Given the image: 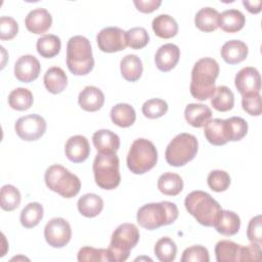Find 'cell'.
Instances as JSON below:
<instances>
[{
	"label": "cell",
	"instance_id": "obj_47",
	"mask_svg": "<svg viewBox=\"0 0 262 262\" xmlns=\"http://www.w3.org/2000/svg\"><path fill=\"white\" fill-rule=\"evenodd\" d=\"M247 237L252 243H262L261 215H257L250 220L247 228Z\"/></svg>",
	"mask_w": 262,
	"mask_h": 262
},
{
	"label": "cell",
	"instance_id": "obj_26",
	"mask_svg": "<svg viewBox=\"0 0 262 262\" xmlns=\"http://www.w3.org/2000/svg\"><path fill=\"white\" fill-rule=\"evenodd\" d=\"M122 77L129 82L139 80L143 72V66L140 57L135 54H127L120 62Z\"/></svg>",
	"mask_w": 262,
	"mask_h": 262
},
{
	"label": "cell",
	"instance_id": "obj_20",
	"mask_svg": "<svg viewBox=\"0 0 262 262\" xmlns=\"http://www.w3.org/2000/svg\"><path fill=\"white\" fill-rule=\"evenodd\" d=\"M248 46L241 40H230L223 44L220 53L223 60L229 64H236L248 56Z\"/></svg>",
	"mask_w": 262,
	"mask_h": 262
},
{
	"label": "cell",
	"instance_id": "obj_48",
	"mask_svg": "<svg viewBox=\"0 0 262 262\" xmlns=\"http://www.w3.org/2000/svg\"><path fill=\"white\" fill-rule=\"evenodd\" d=\"M261 255V247L258 243H252L241 248V261H258Z\"/></svg>",
	"mask_w": 262,
	"mask_h": 262
},
{
	"label": "cell",
	"instance_id": "obj_24",
	"mask_svg": "<svg viewBox=\"0 0 262 262\" xmlns=\"http://www.w3.org/2000/svg\"><path fill=\"white\" fill-rule=\"evenodd\" d=\"M44 85L46 89L52 94L62 92L68 85V76L59 67L49 68L44 75Z\"/></svg>",
	"mask_w": 262,
	"mask_h": 262
},
{
	"label": "cell",
	"instance_id": "obj_12",
	"mask_svg": "<svg viewBox=\"0 0 262 262\" xmlns=\"http://www.w3.org/2000/svg\"><path fill=\"white\" fill-rule=\"evenodd\" d=\"M98 48L106 53L122 51L127 47L126 32L118 27H106L96 36Z\"/></svg>",
	"mask_w": 262,
	"mask_h": 262
},
{
	"label": "cell",
	"instance_id": "obj_2",
	"mask_svg": "<svg viewBox=\"0 0 262 262\" xmlns=\"http://www.w3.org/2000/svg\"><path fill=\"white\" fill-rule=\"evenodd\" d=\"M186 211L204 226H214L222 211L219 203L208 192L203 190H193L189 192L185 200Z\"/></svg>",
	"mask_w": 262,
	"mask_h": 262
},
{
	"label": "cell",
	"instance_id": "obj_10",
	"mask_svg": "<svg viewBox=\"0 0 262 262\" xmlns=\"http://www.w3.org/2000/svg\"><path fill=\"white\" fill-rule=\"evenodd\" d=\"M46 121L37 114H30L20 117L14 124L17 136L26 141H34L42 137L46 131Z\"/></svg>",
	"mask_w": 262,
	"mask_h": 262
},
{
	"label": "cell",
	"instance_id": "obj_30",
	"mask_svg": "<svg viewBox=\"0 0 262 262\" xmlns=\"http://www.w3.org/2000/svg\"><path fill=\"white\" fill-rule=\"evenodd\" d=\"M111 119L114 124L119 127L127 128L134 124L136 113L133 106L128 103H118L111 110Z\"/></svg>",
	"mask_w": 262,
	"mask_h": 262
},
{
	"label": "cell",
	"instance_id": "obj_28",
	"mask_svg": "<svg viewBox=\"0 0 262 262\" xmlns=\"http://www.w3.org/2000/svg\"><path fill=\"white\" fill-rule=\"evenodd\" d=\"M77 207L84 217H96L103 209V200L96 193H86L78 200Z\"/></svg>",
	"mask_w": 262,
	"mask_h": 262
},
{
	"label": "cell",
	"instance_id": "obj_31",
	"mask_svg": "<svg viewBox=\"0 0 262 262\" xmlns=\"http://www.w3.org/2000/svg\"><path fill=\"white\" fill-rule=\"evenodd\" d=\"M219 12L212 7L201 8L194 16L195 27L203 32H213L218 28Z\"/></svg>",
	"mask_w": 262,
	"mask_h": 262
},
{
	"label": "cell",
	"instance_id": "obj_11",
	"mask_svg": "<svg viewBox=\"0 0 262 262\" xmlns=\"http://www.w3.org/2000/svg\"><path fill=\"white\" fill-rule=\"evenodd\" d=\"M44 237L47 244L53 248H62L69 244L72 237L70 223L61 217L50 219L44 228Z\"/></svg>",
	"mask_w": 262,
	"mask_h": 262
},
{
	"label": "cell",
	"instance_id": "obj_45",
	"mask_svg": "<svg viewBox=\"0 0 262 262\" xmlns=\"http://www.w3.org/2000/svg\"><path fill=\"white\" fill-rule=\"evenodd\" d=\"M242 106L251 116H260L262 112L260 93H249L243 95Z\"/></svg>",
	"mask_w": 262,
	"mask_h": 262
},
{
	"label": "cell",
	"instance_id": "obj_8",
	"mask_svg": "<svg viewBox=\"0 0 262 262\" xmlns=\"http://www.w3.org/2000/svg\"><path fill=\"white\" fill-rule=\"evenodd\" d=\"M119 158L116 152H98L93 161V174L95 183L102 189H115L121 182Z\"/></svg>",
	"mask_w": 262,
	"mask_h": 262
},
{
	"label": "cell",
	"instance_id": "obj_36",
	"mask_svg": "<svg viewBox=\"0 0 262 262\" xmlns=\"http://www.w3.org/2000/svg\"><path fill=\"white\" fill-rule=\"evenodd\" d=\"M34 101L32 92L23 87L13 89L8 95V104L11 108L15 111H26L29 110Z\"/></svg>",
	"mask_w": 262,
	"mask_h": 262
},
{
	"label": "cell",
	"instance_id": "obj_29",
	"mask_svg": "<svg viewBox=\"0 0 262 262\" xmlns=\"http://www.w3.org/2000/svg\"><path fill=\"white\" fill-rule=\"evenodd\" d=\"M242 246L229 241H219L215 246V256L218 262H239Z\"/></svg>",
	"mask_w": 262,
	"mask_h": 262
},
{
	"label": "cell",
	"instance_id": "obj_43",
	"mask_svg": "<svg viewBox=\"0 0 262 262\" xmlns=\"http://www.w3.org/2000/svg\"><path fill=\"white\" fill-rule=\"evenodd\" d=\"M207 182L213 191H225L230 185V176L223 170H213L209 173Z\"/></svg>",
	"mask_w": 262,
	"mask_h": 262
},
{
	"label": "cell",
	"instance_id": "obj_37",
	"mask_svg": "<svg viewBox=\"0 0 262 262\" xmlns=\"http://www.w3.org/2000/svg\"><path fill=\"white\" fill-rule=\"evenodd\" d=\"M154 251L161 262H172L176 258L177 246L172 238L164 236L156 243Z\"/></svg>",
	"mask_w": 262,
	"mask_h": 262
},
{
	"label": "cell",
	"instance_id": "obj_14",
	"mask_svg": "<svg viewBox=\"0 0 262 262\" xmlns=\"http://www.w3.org/2000/svg\"><path fill=\"white\" fill-rule=\"evenodd\" d=\"M41 64L39 60L31 54L20 56L14 64L15 78L24 83H30L39 77Z\"/></svg>",
	"mask_w": 262,
	"mask_h": 262
},
{
	"label": "cell",
	"instance_id": "obj_41",
	"mask_svg": "<svg viewBox=\"0 0 262 262\" xmlns=\"http://www.w3.org/2000/svg\"><path fill=\"white\" fill-rule=\"evenodd\" d=\"M79 262H111L107 249H96L93 247H83L78 252Z\"/></svg>",
	"mask_w": 262,
	"mask_h": 262
},
{
	"label": "cell",
	"instance_id": "obj_4",
	"mask_svg": "<svg viewBox=\"0 0 262 262\" xmlns=\"http://www.w3.org/2000/svg\"><path fill=\"white\" fill-rule=\"evenodd\" d=\"M67 66L76 76L89 74L94 67L90 41L84 36L71 37L67 45Z\"/></svg>",
	"mask_w": 262,
	"mask_h": 262
},
{
	"label": "cell",
	"instance_id": "obj_50",
	"mask_svg": "<svg viewBox=\"0 0 262 262\" xmlns=\"http://www.w3.org/2000/svg\"><path fill=\"white\" fill-rule=\"evenodd\" d=\"M243 4H244V6L247 8V10L250 13L256 14V13L261 11V5H262V1L261 0H254V1L244 0Z\"/></svg>",
	"mask_w": 262,
	"mask_h": 262
},
{
	"label": "cell",
	"instance_id": "obj_44",
	"mask_svg": "<svg viewBox=\"0 0 262 262\" xmlns=\"http://www.w3.org/2000/svg\"><path fill=\"white\" fill-rule=\"evenodd\" d=\"M180 261L181 262H209L210 261L209 252L205 247L201 245L191 246L189 248H186L183 251Z\"/></svg>",
	"mask_w": 262,
	"mask_h": 262
},
{
	"label": "cell",
	"instance_id": "obj_34",
	"mask_svg": "<svg viewBox=\"0 0 262 262\" xmlns=\"http://www.w3.org/2000/svg\"><path fill=\"white\" fill-rule=\"evenodd\" d=\"M37 51L45 58H52L57 55L61 48V42L59 37L53 34H47L40 37L37 40Z\"/></svg>",
	"mask_w": 262,
	"mask_h": 262
},
{
	"label": "cell",
	"instance_id": "obj_42",
	"mask_svg": "<svg viewBox=\"0 0 262 262\" xmlns=\"http://www.w3.org/2000/svg\"><path fill=\"white\" fill-rule=\"evenodd\" d=\"M141 111L144 117L148 119H158L167 113L168 104L164 99L151 98L142 104Z\"/></svg>",
	"mask_w": 262,
	"mask_h": 262
},
{
	"label": "cell",
	"instance_id": "obj_27",
	"mask_svg": "<svg viewBox=\"0 0 262 262\" xmlns=\"http://www.w3.org/2000/svg\"><path fill=\"white\" fill-rule=\"evenodd\" d=\"M151 28L155 34L163 39H170L178 33V25L169 14H159L152 19Z\"/></svg>",
	"mask_w": 262,
	"mask_h": 262
},
{
	"label": "cell",
	"instance_id": "obj_39",
	"mask_svg": "<svg viewBox=\"0 0 262 262\" xmlns=\"http://www.w3.org/2000/svg\"><path fill=\"white\" fill-rule=\"evenodd\" d=\"M228 141H238L248 133V123L241 117H230L225 120Z\"/></svg>",
	"mask_w": 262,
	"mask_h": 262
},
{
	"label": "cell",
	"instance_id": "obj_33",
	"mask_svg": "<svg viewBox=\"0 0 262 262\" xmlns=\"http://www.w3.org/2000/svg\"><path fill=\"white\" fill-rule=\"evenodd\" d=\"M211 104L218 112H228L234 105V94L227 86L220 85L211 97Z\"/></svg>",
	"mask_w": 262,
	"mask_h": 262
},
{
	"label": "cell",
	"instance_id": "obj_23",
	"mask_svg": "<svg viewBox=\"0 0 262 262\" xmlns=\"http://www.w3.org/2000/svg\"><path fill=\"white\" fill-rule=\"evenodd\" d=\"M246 24V17L237 9H227L219 14L218 27L226 33H236L241 31Z\"/></svg>",
	"mask_w": 262,
	"mask_h": 262
},
{
	"label": "cell",
	"instance_id": "obj_1",
	"mask_svg": "<svg viewBox=\"0 0 262 262\" xmlns=\"http://www.w3.org/2000/svg\"><path fill=\"white\" fill-rule=\"evenodd\" d=\"M219 75V64L211 57L199 59L191 71L190 94L198 100L204 101L215 93V81Z\"/></svg>",
	"mask_w": 262,
	"mask_h": 262
},
{
	"label": "cell",
	"instance_id": "obj_17",
	"mask_svg": "<svg viewBox=\"0 0 262 262\" xmlns=\"http://www.w3.org/2000/svg\"><path fill=\"white\" fill-rule=\"evenodd\" d=\"M25 25L28 31L34 34H43L50 29L52 25V16L45 8H35L26 16Z\"/></svg>",
	"mask_w": 262,
	"mask_h": 262
},
{
	"label": "cell",
	"instance_id": "obj_49",
	"mask_svg": "<svg viewBox=\"0 0 262 262\" xmlns=\"http://www.w3.org/2000/svg\"><path fill=\"white\" fill-rule=\"evenodd\" d=\"M134 5L137 10L143 13H150L157 10L162 4L161 0H134Z\"/></svg>",
	"mask_w": 262,
	"mask_h": 262
},
{
	"label": "cell",
	"instance_id": "obj_46",
	"mask_svg": "<svg viewBox=\"0 0 262 262\" xmlns=\"http://www.w3.org/2000/svg\"><path fill=\"white\" fill-rule=\"evenodd\" d=\"M18 32L17 21L10 16H1L0 18V39L11 40Z\"/></svg>",
	"mask_w": 262,
	"mask_h": 262
},
{
	"label": "cell",
	"instance_id": "obj_32",
	"mask_svg": "<svg viewBox=\"0 0 262 262\" xmlns=\"http://www.w3.org/2000/svg\"><path fill=\"white\" fill-rule=\"evenodd\" d=\"M158 188L163 194L174 196L182 191L183 180L176 173L166 172L159 177Z\"/></svg>",
	"mask_w": 262,
	"mask_h": 262
},
{
	"label": "cell",
	"instance_id": "obj_6",
	"mask_svg": "<svg viewBox=\"0 0 262 262\" xmlns=\"http://www.w3.org/2000/svg\"><path fill=\"white\" fill-rule=\"evenodd\" d=\"M44 179L47 187L62 198H74L81 189L79 177L58 164L47 168Z\"/></svg>",
	"mask_w": 262,
	"mask_h": 262
},
{
	"label": "cell",
	"instance_id": "obj_21",
	"mask_svg": "<svg viewBox=\"0 0 262 262\" xmlns=\"http://www.w3.org/2000/svg\"><path fill=\"white\" fill-rule=\"evenodd\" d=\"M186 122L195 128L204 127L212 118L211 108L202 103H189L184 110Z\"/></svg>",
	"mask_w": 262,
	"mask_h": 262
},
{
	"label": "cell",
	"instance_id": "obj_5",
	"mask_svg": "<svg viewBox=\"0 0 262 262\" xmlns=\"http://www.w3.org/2000/svg\"><path fill=\"white\" fill-rule=\"evenodd\" d=\"M140 233L133 223L120 224L112 234L108 246L111 262H124L128 259L131 250L139 242Z\"/></svg>",
	"mask_w": 262,
	"mask_h": 262
},
{
	"label": "cell",
	"instance_id": "obj_7",
	"mask_svg": "<svg viewBox=\"0 0 262 262\" xmlns=\"http://www.w3.org/2000/svg\"><path fill=\"white\" fill-rule=\"evenodd\" d=\"M158 162V151L155 144L145 138L135 139L127 155L128 169L137 175L152 169Z\"/></svg>",
	"mask_w": 262,
	"mask_h": 262
},
{
	"label": "cell",
	"instance_id": "obj_38",
	"mask_svg": "<svg viewBox=\"0 0 262 262\" xmlns=\"http://www.w3.org/2000/svg\"><path fill=\"white\" fill-rule=\"evenodd\" d=\"M20 192L19 190L11 185L5 184L1 187L0 191V206L4 211H13L20 204Z\"/></svg>",
	"mask_w": 262,
	"mask_h": 262
},
{
	"label": "cell",
	"instance_id": "obj_40",
	"mask_svg": "<svg viewBox=\"0 0 262 262\" xmlns=\"http://www.w3.org/2000/svg\"><path fill=\"white\" fill-rule=\"evenodd\" d=\"M127 46L132 49H141L149 42V35L142 27H134L126 32Z\"/></svg>",
	"mask_w": 262,
	"mask_h": 262
},
{
	"label": "cell",
	"instance_id": "obj_13",
	"mask_svg": "<svg viewBox=\"0 0 262 262\" xmlns=\"http://www.w3.org/2000/svg\"><path fill=\"white\" fill-rule=\"evenodd\" d=\"M234 85L242 95L249 93H259L261 89V77L256 68H243L235 75Z\"/></svg>",
	"mask_w": 262,
	"mask_h": 262
},
{
	"label": "cell",
	"instance_id": "obj_18",
	"mask_svg": "<svg viewBox=\"0 0 262 262\" xmlns=\"http://www.w3.org/2000/svg\"><path fill=\"white\" fill-rule=\"evenodd\" d=\"M78 103L86 112H96L104 103V94L96 86H86L78 96Z\"/></svg>",
	"mask_w": 262,
	"mask_h": 262
},
{
	"label": "cell",
	"instance_id": "obj_3",
	"mask_svg": "<svg viewBox=\"0 0 262 262\" xmlns=\"http://www.w3.org/2000/svg\"><path fill=\"white\" fill-rule=\"evenodd\" d=\"M178 215L179 211L174 203L163 201L143 205L138 209L136 218L141 227L154 230L173 223L178 218Z\"/></svg>",
	"mask_w": 262,
	"mask_h": 262
},
{
	"label": "cell",
	"instance_id": "obj_19",
	"mask_svg": "<svg viewBox=\"0 0 262 262\" xmlns=\"http://www.w3.org/2000/svg\"><path fill=\"white\" fill-rule=\"evenodd\" d=\"M92 141L97 151L102 154L117 152L120 147V137L115 132L107 129H101L94 132Z\"/></svg>",
	"mask_w": 262,
	"mask_h": 262
},
{
	"label": "cell",
	"instance_id": "obj_22",
	"mask_svg": "<svg viewBox=\"0 0 262 262\" xmlns=\"http://www.w3.org/2000/svg\"><path fill=\"white\" fill-rule=\"evenodd\" d=\"M206 139L213 145H224L228 142L225 120L213 119L204 126Z\"/></svg>",
	"mask_w": 262,
	"mask_h": 262
},
{
	"label": "cell",
	"instance_id": "obj_9",
	"mask_svg": "<svg viewBox=\"0 0 262 262\" xmlns=\"http://www.w3.org/2000/svg\"><path fill=\"white\" fill-rule=\"evenodd\" d=\"M199 149V142L194 135L180 133L168 144L165 158L167 163L173 167H181L194 159Z\"/></svg>",
	"mask_w": 262,
	"mask_h": 262
},
{
	"label": "cell",
	"instance_id": "obj_25",
	"mask_svg": "<svg viewBox=\"0 0 262 262\" xmlns=\"http://www.w3.org/2000/svg\"><path fill=\"white\" fill-rule=\"evenodd\" d=\"M214 227L219 233L223 235H234L238 232L241 227L239 216L232 211L222 210Z\"/></svg>",
	"mask_w": 262,
	"mask_h": 262
},
{
	"label": "cell",
	"instance_id": "obj_35",
	"mask_svg": "<svg viewBox=\"0 0 262 262\" xmlns=\"http://www.w3.org/2000/svg\"><path fill=\"white\" fill-rule=\"evenodd\" d=\"M44 215L43 206L37 202L29 203L20 212V223L26 228H33L39 224Z\"/></svg>",
	"mask_w": 262,
	"mask_h": 262
},
{
	"label": "cell",
	"instance_id": "obj_15",
	"mask_svg": "<svg viewBox=\"0 0 262 262\" xmlns=\"http://www.w3.org/2000/svg\"><path fill=\"white\" fill-rule=\"evenodd\" d=\"M67 158L73 163H82L90 155V145L88 139L83 135H74L70 137L64 146Z\"/></svg>",
	"mask_w": 262,
	"mask_h": 262
},
{
	"label": "cell",
	"instance_id": "obj_16",
	"mask_svg": "<svg viewBox=\"0 0 262 262\" xmlns=\"http://www.w3.org/2000/svg\"><path fill=\"white\" fill-rule=\"evenodd\" d=\"M180 57V49L173 43L162 45L156 52L155 62L162 72H169L176 67Z\"/></svg>",
	"mask_w": 262,
	"mask_h": 262
}]
</instances>
